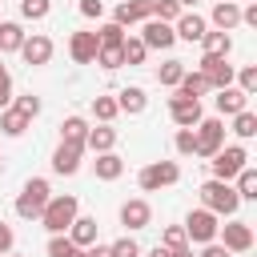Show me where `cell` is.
I'll return each mask as SVG.
<instances>
[{
  "label": "cell",
  "mask_w": 257,
  "mask_h": 257,
  "mask_svg": "<svg viewBox=\"0 0 257 257\" xmlns=\"http://www.w3.org/2000/svg\"><path fill=\"white\" fill-rule=\"evenodd\" d=\"M241 24L257 28V4H245V8H241Z\"/></svg>",
  "instance_id": "681fc988"
},
{
  "label": "cell",
  "mask_w": 257,
  "mask_h": 257,
  "mask_svg": "<svg viewBox=\"0 0 257 257\" xmlns=\"http://www.w3.org/2000/svg\"><path fill=\"white\" fill-rule=\"evenodd\" d=\"M80 16L100 20V16H104V0H80Z\"/></svg>",
  "instance_id": "ee69618b"
},
{
  "label": "cell",
  "mask_w": 257,
  "mask_h": 257,
  "mask_svg": "<svg viewBox=\"0 0 257 257\" xmlns=\"http://www.w3.org/2000/svg\"><path fill=\"white\" fill-rule=\"evenodd\" d=\"M92 116H96L100 124H112V120L120 116V108H116V96H104V92H96V96H92Z\"/></svg>",
  "instance_id": "f1b7e54d"
},
{
  "label": "cell",
  "mask_w": 257,
  "mask_h": 257,
  "mask_svg": "<svg viewBox=\"0 0 257 257\" xmlns=\"http://www.w3.org/2000/svg\"><path fill=\"white\" fill-rule=\"evenodd\" d=\"M233 80H237V88H241L245 96H253V92H257V64L237 68V72H233Z\"/></svg>",
  "instance_id": "8d00e7d4"
},
{
  "label": "cell",
  "mask_w": 257,
  "mask_h": 257,
  "mask_svg": "<svg viewBox=\"0 0 257 257\" xmlns=\"http://www.w3.org/2000/svg\"><path fill=\"white\" fill-rule=\"evenodd\" d=\"M181 76H185V64H181V60H165V64L157 68V80H161L165 88H177Z\"/></svg>",
  "instance_id": "836d02e7"
},
{
  "label": "cell",
  "mask_w": 257,
  "mask_h": 257,
  "mask_svg": "<svg viewBox=\"0 0 257 257\" xmlns=\"http://www.w3.org/2000/svg\"><path fill=\"white\" fill-rule=\"evenodd\" d=\"M181 181V165L177 161H149L141 173H137V185L145 189V193H161V189H169V185H177Z\"/></svg>",
  "instance_id": "277c9868"
},
{
  "label": "cell",
  "mask_w": 257,
  "mask_h": 257,
  "mask_svg": "<svg viewBox=\"0 0 257 257\" xmlns=\"http://www.w3.org/2000/svg\"><path fill=\"white\" fill-rule=\"evenodd\" d=\"M96 32H72L68 36V56H72V64H92L96 60Z\"/></svg>",
  "instance_id": "e0dca14e"
},
{
  "label": "cell",
  "mask_w": 257,
  "mask_h": 257,
  "mask_svg": "<svg viewBox=\"0 0 257 257\" xmlns=\"http://www.w3.org/2000/svg\"><path fill=\"white\" fill-rule=\"evenodd\" d=\"M161 245H165V249H185V245H189V237H185V229H181V225H169V229L161 233Z\"/></svg>",
  "instance_id": "b9f144b4"
},
{
  "label": "cell",
  "mask_w": 257,
  "mask_h": 257,
  "mask_svg": "<svg viewBox=\"0 0 257 257\" xmlns=\"http://www.w3.org/2000/svg\"><path fill=\"white\" fill-rule=\"evenodd\" d=\"M0 76H8V68H4V60H0Z\"/></svg>",
  "instance_id": "f5cc1de1"
},
{
  "label": "cell",
  "mask_w": 257,
  "mask_h": 257,
  "mask_svg": "<svg viewBox=\"0 0 257 257\" xmlns=\"http://www.w3.org/2000/svg\"><path fill=\"white\" fill-rule=\"evenodd\" d=\"M209 165H213V177H217V181H233V177L249 165V153H245V145H221V149L209 157Z\"/></svg>",
  "instance_id": "5b68a950"
},
{
  "label": "cell",
  "mask_w": 257,
  "mask_h": 257,
  "mask_svg": "<svg viewBox=\"0 0 257 257\" xmlns=\"http://www.w3.org/2000/svg\"><path fill=\"white\" fill-rule=\"evenodd\" d=\"M12 245H16V233H12V225H8V221H0V257H4V253H12Z\"/></svg>",
  "instance_id": "f6af8a7d"
},
{
  "label": "cell",
  "mask_w": 257,
  "mask_h": 257,
  "mask_svg": "<svg viewBox=\"0 0 257 257\" xmlns=\"http://www.w3.org/2000/svg\"><path fill=\"white\" fill-rule=\"evenodd\" d=\"M28 124H32V120H28L24 112H16L12 104L0 112V133H4V137H24V133H28Z\"/></svg>",
  "instance_id": "83f0119b"
},
{
  "label": "cell",
  "mask_w": 257,
  "mask_h": 257,
  "mask_svg": "<svg viewBox=\"0 0 257 257\" xmlns=\"http://www.w3.org/2000/svg\"><path fill=\"white\" fill-rule=\"evenodd\" d=\"M169 116H173V124L177 128H197L201 124V116H205V108H201V100H189V96H169Z\"/></svg>",
  "instance_id": "8fae6325"
},
{
  "label": "cell",
  "mask_w": 257,
  "mask_h": 257,
  "mask_svg": "<svg viewBox=\"0 0 257 257\" xmlns=\"http://www.w3.org/2000/svg\"><path fill=\"white\" fill-rule=\"evenodd\" d=\"M92 64H100L104 72H116L120 64H124V56H120V48H96V60Z\"/></svg>",
  "instance_id": "f35d334b"
},
{
  "label": "cell",
  "mask_w": 257,
  "mask_h": 257,
  "mask_svg": "<svg viewBox=\"0 0 257 257\" xmlns=\"http://www.w3.org/2000/svg\"><path fill=\"white\" fill-rule=\"evenodd\" d=\"M233 181H237L233 189H237V197H241V201H257V169H253V165H245Z\"/></svg>",
  "instance_id": "f546056e"
},
{
  "label": "cell",
  "mask_w": 257,
  "mask_h": 257,
  "mask_svg": "<svg viewBox=\"0 0 257 257\" xmlns=\"http://www.w3.org/2000/svg\"><path fill=\"white\" fill-rule=\"evenodd\" d=\"M52 12V0H20V16L24 20H44Z\"/></svg>",
  "instance_id": "74e56055"
},
{
  "label": "cell",
  "mask_w": 257,
  "mask_h": 257,
  "mask_svg": "<svg viewBox=\"0 0 257 257\" xmlns=\"http://www.w3.org/2000/svg\"><path fill=\"white\" fill-rule=\"evenodd\" d=\"M233 133H237L241 141L257 137V112H249V108H245V112H237V116H233Z\"/></svg>",
  "instance_id": "d590c367"
},
{
  "label": "cell",
  "mask_w": 257,
  "mask_h": 257,
  "mask_svg": "<svg viewBox=\"0 0 257 257\" xmlns=\"http://www.w3.org/2000/svg\"><path fill=\"white\" fill-rule=\"evenodd\" d=\"M213 4H221V0H213Z\"/></svg>",
  "instance_id": "11a10c76"
},
{
  "label": "cell",
  "mask_w": 257,
  "mask_h": 257,
  "mask_svg": "<svg viewBox=\"0 0 257 257\" xmlns=\"http://www.w3.org/2000/svg\"><path fill=\"white\" fill-rule=\"evenodd\" d=\"M201 209H209L213 217H237L241 197H237L233 181H217V177H209V181L201 185Z\"/></svg>",
  "instance_id": "6da1fadb"
},
{
  "label": "cell",
  "mask_w": 257,
  "mask_h": 257,
  "mask_svg": "<svg viewBox=\"0 0 257 257\" xmlns=\"http://www.w3.org/2000/svg\"><path fill=\"white\" fill-rule=\"evenodd\" d=\"M48 201H52V185H48L44 177H28L24 189H20V197H16V217H24V221H40V213H44Z\"/></svg>",
  "instance_id": "3957f363"
},
{
  "label": "cell",
  "mask_w": 257,
  "mask_h": 257,
  "mask_svg": "<svg viewBox=\"0 0 257 257\" xmlns=\"http://www.w3.org/2000/svg\"><path fill=\"white\" fill-rule=\"evenodd\" d=\"M181 12H185V8H181L177 0H153V20H161V24H177Z\"/></svg>",
  "instance_id": "e575fe53"
},
{
  "label": "cell",
  "mask_w": 257,
  "mask_h": 257,
  "mask_svg": "<svg viewBox=\"0 0 257 257\" xmlns=\"http://www.w3.org/2000/svg\"><path fill=\"white\" fill-rule=\"evenodd\" d=\"M177 92H181V96H189V100H201V96H205V92H213V88H209V80H205V76H201L197 68H193V72L185 68V76H181Z\"/></svg>",
  "instance_id": "4316f807"
},
{
  "label": "cell",
  "mask_w": 257,
  "mask_h": 257,
  "mask_svg": "<svg viewBox=\"0 0 257 257\" xmlns=\"http://www.w3.org/2000/svg\"><path fill=\"white\" fill-rule=\"evenodd\" d=\"M120 56H124V64H145L149 60V48L141 44V36H124V44H120Z\"/></svg>",
  "instance_id": "4dcf8cb0"
},
{
  "label": "cell",
  "mask_w": 257,
  "mask_h": 257,
  "mask_svg": "<svg viewBox=\"0 0 257 257\" xmlns=\"http://www.w3.org/2000/svg\"><path fill=\"white\" fill-rule=\"evenodd\" d=\"M149 16H153V0H120L116 12H112V24L133 28V24H145Z\"/></svg>",
  "instance_id": "5bb4252c"
},
{
  "label": "cell",
  "mask_w": 257,
  "mask_h": 257,
  "mask_svg": "<svg viewBox=\"0 0 257 257\" xmlns=\"http://www.w3.org/2000/svg\"><path fill=\"white\" fill-rule=\"evenodd\" d=\"M80 157H84V149L80 145H56V153H52V173H60V177H76L80 173Z\"/></svg>",
  "instance_id": "2e32d148"
},
{
  "label": "cell",
  "mask_w": 257,
  "mask_h": 257,
  "mask_svg": "<svg viewBox=\"0 0 257 257\" xmlns=\"http://www.w3.org/2000/svg\"><path fill=\"white\" fill-rule=\"evenodd\" d=\"M213 104H217V116H237V112L249 108V96H245L237 84H229V88H217Z\"/></svg>",
  "instance_id": "ac0fdd59"
},
{
  "label": "cell",
  "mask_w": 257,
  "mask_h": 257,
  "mask_svg": "<svg viewBox=\"0 0 257 257\" xmlns=\"http://www.w3.org/2000/svg\"><path fill=\"white\" fill-rule=\"evenodd\" d=\"M209 24H213L217 32H233V28L241 24V4H237V0H221V4H213Z\"/></svg>",
  "instance_id": "d6986e66"
},
{
  "label": "cell",
  "mask_w": 257,
  "mask_h": 257,
  "mask_svg": "<svg viewBox=\"0 0 257 257\" xmlns=\"http://www.w3.org/2000/svg\"><path fill=\"white\" fill-rule=\"evenodd\" d=\"M96 233H100V225H96V217H76L72 225H68V241L72 245H80V249H88V245H96Z\"/></svg>",
  "instance_id": "44dd1931"
},
{
  "label": "cell",
  "mask_w": 257,
  "mask_h": 257,
  "mask_svg": "<svg viewBox=\"0 0 257 257\" xmlns=\"http://www.w3.org/2000/svg\"><path fill=\"white\" fill-rule=\"evenodd\" d=\"M12 104V76H0V112Z\"/></svg>",
  "instance_id": "7dc6e473"
},
{
  "label": "cell",
  "mask_w": 257,
  "mask_h": 257,
  "mask_svg": "<svg viewBox=\"0 0 257 257\" xmlns=\"http://www.w3.org/2000/svg\"><path fill=\"white\" fill-rule=\"evenodd\" d=\"M88 128H92V124H88L84 116H76V112H72V116H64V120H60V141H64V145H80V149H84Z\"/></svg>",
  "instance_id": "603a6c76"
},
{
  "label": "cell",
  "mask_w": 257,
  "mask_h": 257,
  "mask_svg": "<svg viewBox=\"0 0 257 257\" xmlns=\"http://www.w3.org/2000/svg\"><path fill=\"white\" fill-rule=\"evenodd\" d=\"M116 108L128 112V116H141V112L149 108V92H145L141 84H124V88L116 92Z\"/></svg>",
  "instance_id": "ffe728a7"
},
{
  "label": "cell",
  "mask_w": 257,
  "mask_h": 257,
  "mask_svg": "<svg viewBox=\"0 0 257 257\" xmlns=\"http://www.w3.org/2000/svg\"><path fill=\"white\" fill-rule=\"evenodd\" d=\"M173 149H177V157H193V153H197L193 128H177V137H173Z\"/></svg>",
  "instance_id": "60d3db41"
},
{
  "label": "cell",
  "mask_w": 257,
  "mask_h": 257,
  "mask_svg": "<svg viewBox=\"0 0 257 257\" xmlns=\"http://www.w3.org/2000/svg\"><path fill=\"white\" fill-rule=\"evenodd\" d=\"M4 257H20V253H4Z\"/></svg>",
  "instance_id": "db71d44e"
},
{
  "label": "cell",
  "mask_w": 257,
  "mask_h": 257,
  "mask_svg": "<svg viewBox=\"0 0 257 257\" xmlns=\"http://www.w3.org/2000/svg\"><path fill=\"white\" fill-rule=\"evenodd\" d=\"M84 257H112V253H108V245H100V241H96V245H88V249H84Z\"/></svg>",
  "instance_id": "f907efd6"
},
{
  "label": "cell",
  "mask_w": 257,
  "mask_h": 257,
  "mask_svg": "<svg viewBox=\"0 0 257 257\" xmlns=\"http://www.w3.org/2000/svg\"><path fill=\"white\" fill-rule=\"evenodd\" d=\"M149 257H197V253H193V245H185V249H165V245H157Z\"/></svg>",
  "instance_id": "bcb514c9"
},
{
  "label": "cell",
  "mask_w": 257,
  "mask_h": 257,
  "mask_svg": "<svg viewBox=\"0 0 257 257\" xmlns=\"http://www.w3.org/2000/svg\"><path fill=\"white\" fill-rule=\"evenodd\" d=\"M108 253H112V257H141V245H137L133 237H116V241L108 245Z\"/></svg>",
  "instance_id": "7bdbcfd3"
},
{
  "label": "cell",
  "mask_w": 257,
  "mask_h": 257,
  "mask_svg": "<svg viewBox=\"0 0 257 257\" xmlns=\"http://www.w3.org/2000/svg\"><path fill=\"white\" fill-rule=\"evenodd\" d=\"M217 237H221L217 245H225L229 253H249V249H253V225H249V221L229 217V225H221Z\"/></svg>",
  "instance_id": "ba28073f"
},
{
  "label": "cell",
  "mask_w": 257,
  "mask_h": 257,
  "mask_svg": "<svg viewBox=\"0 0 257 257\" xmlns=\"http://www.w3.org/2000/svg\"><path fill=\"white\" fill-rule=\"evenodd\" d=\"M52 52H56V44H52V36H44V32H28L24 44H20V56H24L28 68H44V64L52 60Z\"/></svg>",
  "instance_id": "9c48e42d"
},
{
  "label": "cell",
  "mask_w": 257,
  "mask_h": 257,
  "mask_svg": "<svg viewBox=\"0 0 257 257\" xmlns=\"http://www.w3.org/2000/svg\"><path fill=\"white\" fill-rule=\"evenodd\" d=\"M205 32H209V20L197 16V12H181L177 24H173V36H177V40H189V44H201Z\"/></svg>",
  "instance_id": "9a60e30c"
},
{
  "label": "cell",
  "mask_w": 257,
  "mask_h": 257,
  "mask_svg": "<svg viewBox=\"0 0 257 257\" xmlns=\"http://www.w3.org/2000/svg\"><path fill=\"white\" fill-rule=\"evenodd\" d=\"M141 44L153 52V48H161V52H169L173 44H177V36H173V24H161V20H145L141 24Z\"/></svg>",
  "instance_id": "7c38bea8"
},
{
  "label": "cell",
  "mask_w": 257,
  "mask_h": 257,
  "mask_svg": "<svg viewBox=\"0 0 257 257\" xmlns=\"http://www.w3.org/2000/svg\"><path fill=\"white\" fill-rule=\"evenodd\" d=\"M48 257H84V249L72 245L64 233H56V237H48Z\"/></svg>",
  "instance_id": "d6a6232c"
},
{
  "label": "cell",
  "mask_w": 257,
  "mask_h": 257,
  "mask_svg": "<svg viewBox=\"0 0 257 257\" xmlns=\"http://www.w3.org/2000/svg\"><path fill=\"white\" fill-rule=\"evenodd\" d=\"M197 257H233V253H229L225 245H217V241H209V245H201V253H197Z\"/></svg>",
  "instance_id": "c3c4849f"
},
{
  "label": "cell",
  "mask_w": 257,
  "mask_h": 257,
  "mask_svg": "<svg viewBox=\"0 0 257 257\" xmlns=\"http://www.w3.org/2000/svg\"><path fill=\"white\" fill-rule=\"evenodd\" d=\"M177 4H181L185 12H193V4H201V0H177Z\"/></svg>",
  "instance_id": "816d5d0a"
},
{
  "label": "cell",
  "mask_w": 257,
  "mask_h": 257,
  "mask_svg": "<svg viewBox=\"0 0 257 257\" xmlns=\"http://www.w3.org/2000/svg\"><path fill=\"white\" fill-rule=\"evenodd\" d=\"M197 72L209 80V88L217 92V88H229L233 84V64H229V56H201V64H197Z\"/></svg>",
  "instance_id": "30bf717a"
},
{
  "label": "cell",
  "mask_w": 257,
  "mask_h": 257,
  "mask_svg": "<svg viewBox=\"0 0 257 257\" xmlns=\"http://www.w3.org/2000/svg\"><path fill=\"white\" fill-rule=\"evenodd\" d=\"M149 221H153V209H149V201H145V197H133V201H124V205H120V225H124L128 233L149 229Z\"/></svg>",
  "instance_id": "4fadbf2b"
},
{
  "label": "cell",
  "mask_w": 257,
  "mask_h": 257,
  "mask_svg": "<svg viewBox=\"0 0 257 257\" xmlns=\"http://www.w3.org/2000/svg\"><path fill=\"white\" fill-rule=\"evenodd\" d=\"M96 44H100V48H120V44H124V28L112 24V20L100 24V28H96Z\"/></svg>",
  "instance_id": "1f68e13d"
},
{
  "label": "cell",
  "mask_w": 257,
  "mask_h": 257,
  "mask_svg": "<svg viewBox=\"0 0 257 257\" xmlns=\"http://www.w3.org/2000/svg\"><path fill=\"white\" fill-rule=\"evenodd\" d=\"M12 108H16V112H24V116L32 120V116H40V96H32V92H24V96H12Z\"/></svg>",
  "instance_id": "ab89813d"
},
{
  "label": "cell",
  "mask_w": 257,
  "mask_h": 257,
  "mask_svg": "<svg viewBox=\"0 0 257 257\" xmlns=\"http://www.w3.org/2000/svg\"><path fill=\"white\" fill-rule=\"evenodd\" d=\"M201 48H205V56H229V52H233V36L209 28V32L201 36Z\"/></svg>",
  "instance_id": "484cf974"
},
{
  "label": "cell",
  "mask_w": 257,
  "mask_h": 257,
  "mask_svg": "<svg viewBox=\"0 0 257 257\" xmlns=\"http://www.w3.org/2000/svg\"><path fill=\"white\" fill-rule=\"evenodd\" d=\"M24 24L20 20H0V56L4 52H20V44H24Z\"/></svg>",
  "instance_id": "cb8c5ba5"
},
{
  "label": "cell",
  "mask_w": 257,
  "mask_h": 257,
  "mask_svg": "<svg viewBox=\"0 0 257 257\" xmlns=\"http://www.w3.org/2000/svg\"><path fill=\"white\" fill-rule=\"evenodd\" d=\"M92 173H96V181H116V177L124 173V161H120L116 153H96Z\"/></svg>",
  "instance_id": "d4e9b609"
},
{
  "label": "cell",
  "mask_w": 257,
  "mask_h": 257,
  "mask_svg": "<svg viewBox=\"0 0 257 257\" xmlns=\"http://www.w3.org/2000/svg\"><path fill=\"white\" fill-rule=\"evenodd\" d=\"M193 141H197V153L193 157H213L225 145V120L221 116H201V124L193 128Z\"/></svg>",
  "instance_id": "52a82bcc"
},
{
  "label": "cell",
  "mask_w": 257,
  "mask_h": 257,
  "mask_svg": "<svg viewBox=\"0 0 257 257\" xmlns=\"http://www.w3.org/2000/svg\"><path fill=\"white\" fill-rule=\"evenodd\" d=\"M84 149H88V153H112V149H116V128H112V124H96V128H88Z\"/></svg>",
  "instance_id": "7402d4cb"
},
{
  "label": "cell",
  "mask_w": 257,
  "mask_h": 257,
  "mask_svg": "<svg viewBox=\"0 0 257 257\" xmlns=\"http://www.w3.org/2000/svg\"><path fill=\"white\" fill-rule=\"evenodd\" d=\"M80 217V201L72 197V193H52V201L44 205V213H40V225L56 237V233H68V225Z\"/></svg>",
  "instance_id": "7a4b0ae2"
},
{
  "label": "cell",
  "mask_w": 257,
  "mask_h": 257,
  "mask_svg": "<svg viewBox=\"0 0 257 257\" xmlns=\"http://www.w3.org/2000/svg\"><path fill=\"white\" fill-rule=\"evenodd\" d=\"M0 20H4V16H0Z\"/></svg>",
  "instance_id": "9f6ffc18"
},
{
  "label": "cell",
  "mask_w": 257,
  "mask_h": 257,
  "mask_svg": "<svg viewBox=\"0 0 257 257\" xmlns=\"http://www.w3.org/2000/svg\"><path fill=\"white\" fill-rule=\"evenodd\" d=\"M185 237H189V245H209V241H217V229H221V217H213L209 209H189V217H185Z\"/></svg>",
  "instance_id": "8992f818"
}]
</instances>
